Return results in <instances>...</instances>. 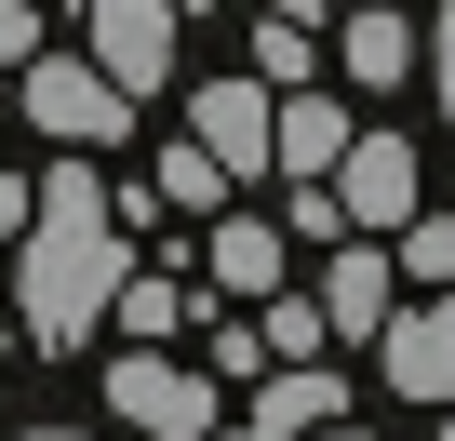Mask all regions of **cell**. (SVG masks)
<instances>
[{
    "label": "cell",
    "instance_id": "obj_5",
    "mask_svg": "<svg viewBox=\"0 0 455 441\" xmlns=\"http://www.w3.org/2000/svg\"><path fill=\"white\" fill-rule=\"evenodd\" d=\"M121 107H134V94H121L108 67H28V121H41V134H68V147H108V134H121Z\"/></svg>",
    "mask_w": 455,
    "mask_h": 441
},
{
    "label": "cell",
    "instance_id": "obj_20",
    "mask_svg": "<svg viewBox=\"0 0 455 441\" xmlns=\"http://www.w3.org/2000/svg\"><path fill=\"white\" fill-rule=\"evenodd\" d=\"M28 441H81V428H28Z\"/></svg>",
    "mask_w": 455,
    "mask_h": 441
},
{
    "label": "cell",
    "instance_id": "obj_6",
    "mask_svg": "<svg viewBox=\"0 0 455 441\" xmlns=\"http://www.w3.org/2000/svg\"><path fill=\"white\" fill-rule=\"evenodd\" d=\"M335 201H348V228H428V214H415V147H402V134H362L348 174H335Z\"/></svg>",
    "mask_w": 455,
    "mask_h": 441
},
{
    "label": "cell",
    "instance_id": "obj_4",
    "mask_svg": "<svg viewBox=\"0 0 455 441\" xmlns=\"http://www.w3.org/2000/svg\"><path fill=\"white\" fill-rule=\"evenodd\" d=\"M81 28H94V67H108L121 94H148V81L174 67V0H94Z\"/></svg>",
    "mask_w": 455,
    "mask_h": 441
},
{
    "label": "cell",
    "instance_id": "obj_11",
    "mask_svg": "<svg viewBox=\"0 0 455 441\" xmlns=\"http://www.w3.org/2000/svg\"><path fill=\"white\" fill-rule=\"evenodd\" d=\"M255 441H335V374H322V361H308V374H268Z\"/></svg>",
    "mask_w": 455,
    "mask_h": 441
},
{
    "label": "cell",
    "instance_id": "obj_16",
    "mask_svg": "<svg viewBox=\"0 0 455 441\" xmlns=\"http://www.w3.org/2000/svg\"><path fill=\"white\" fill-rule=\"evenodd\" d=\"M402 268H415V281H428V295H455V214H428V228H415V241H402Z\"/></svg>",
    "mask_w": 455,
    "mask_h": 441
},
{
    "label": "cell",
    "instance_id": "obj_2",
    "mask_svg": "<svg viewBox=\"0 0 455 441\" xmlns=\"http://www.w3.org/2000/svg\"><path fill=\"white\" fill-rule=\"evenodd\" d=\"M108 401H121V428H148V441H214V374H188V361L121 348V361H108Z\"/></svg>",
    "mask_w": 455,
    "mask_h": 441
},
{
    "label": "cell",
    "instance_id": "obj_18",
    "mask_svg": "<svg viewBox=\"0 0 455 441\" xmlns=\"http://www.w3.org/2000/svg\"><path fill=\"white\" fill-rule=\"evenodd\" d=\"M14 228H41V187H14V174H0V241H14ZM28 255V241H14Z\"/></svg>",
    "mask_w": 455,
    "mask_h": 441
},
{
    "label": "cell",
    "instance_id": "obj_3",
    "mask_svg": "<svg viewBox=\"0 0 455 441\" xmlns=\"http://www.w3.org/2000/svg\"><path fill=\"white\" fill-rule=\"evenodd\" d=\"M188 147H214L228 187L268 174V161H282V94H268V81H201V94H188Z\"/></svg>",
    "mask_w": 455,
    "mask_h": 441
},
{
    "label": "cell",
    "instance_id": "obj_13",
    "mask_svg": "<svg viewBox=\"0 0 455 441\" xmlns=\"http://www.w3.org/2000/svg\"><path fill=\"white\" fill-rule=\"evenodd\" d=\"M308 67H322V14H268V28H255V81H282V94H295Z\"/></svg>",
    "mask_w": 455,
    "mask_h": 441
},
{
    "label": "cell",
    "instance_id": "obj_8",
    "mask_svg": "<svg viewBox=\"0 0 455 441\" xmlns=\"http://www.w3.org/2000/svg\"><path fill=\"white\" fill-rule=\"evenodd\" d=\"M282 241H295V228H268V214H214V241H201L214 295H268V308H282Z\"/></svg>",
    "mask_w": 455,
    "mask_h": 441
},
{
    "label": "cell",
    "instance_id": "obj_21",
    "mask_svg": "<svg viewBox=\"0 0 455 441\" xmlns=\"http://www.w3.org/2000/svg\"><path fill=\"white\" fill-rule=\"evenodd\" d=\"M442 441H455V428H442Z\"/></svg>",
    "mask_w": 455,
    "mask_h": 441
},
{
    "label": "cell",
    "instance_id": "obj_9",
    "mask_svg": "<svg viewBox=\"0 0 455 441\" xmlns=\"http://www.w3.org/2000/svg\"><path fill=\"white\" fill-rule=\"evenodd\" d=\"M322 321H335V335H375V348L402 335V308H388V255H375V241H348V255L322 268Z\"/></svg>",
    "mask_w": 455,
    "mask_h": 441
},
{
    "label": "cell",
    "instance_id": "obj_12",
    "mask_svg": "<svg viewBox=\"0 0 455 441\" xmlns=\"http://www.w3.org/2000/svg\"><path fill=\"white\" fill-rule=\"evenodd\" d=\"M415 14H348V81H415Z\"/></svg>",
    "mask_w": 455,
    "mask_h": 441
},
{
    "label": "cell",
    "instance_id": "obj_1",
    "mask_svg": "<svg viewBox=\"0 0 455 441\" xmlns=\"http://www.w3.org/2000/svg\"><path fill=\"white\" fill-rule=\"evenodd\" d=\"M14 295H28V335H41V348L94 335V308L134 295V281H121V214H108V187H94L81 161L41 174V228H28V255H14Z\"/></svg>",
    "mask_w": 455,
    "mask_h": 441
},
{
    "label": "cell",
    "instance_id": "obj_14",
    "mask_svg": "<svg viewBox=\"0 0 455 441\" xmlns=\"http://www.w3.org/2000/svg\"><path fill=\"white\" fill-rule=\"evenodd\" d=\"M161 201H174V214H214V201H228V161L174 134V147H161Z\"/></svg>",
    "mask_w": 455,
    "mask_h": 441
},
{
    "label": "cell",
    "instance_id": "obj_22",
    "mask_svg": "<svg viewBox=\"0 0 455 441\" xmlns=\"http://www.w3.org/2000/svg\"><path fill=\"white\" fill-rule=\"evenodd\" d=\"M335 441H348V428H335Z\"/></svg>",
    "mask_w": 455,
    "mask_h": 441
},
{
    "label": "cell",
    "instance_id": "obj_7",
    "mask_svg": "<svg viewBox=\"0 0 455 441\" xmlns=\"http://www.w3.org/2000/svg\"><path fill=\"white\" fill-rule=\"evenodd\" d=\"M388 388H402V401H455V295L402 308V335H388Z\"/></svg>",
    "mask_w": 455,
    "mask_h": 441
},
{
    "label": "cell",
    "instance_id": "obj_10",
    "mask_svg": "<svg viewBox=\"0 0 455 441\" xmlns=\"http://www.w3.org/2000/svg\"><path fill=\"white\" fill-rule=\"evenodd\" d=\"M348 121H335V94H282V174H308V187H335L348 174Z\"/></svg>",
    "mask_w": 455,
    "mask_h": 441
},
{
    "label": "cell",
    "instance_id": "obj_19",
    "mask_svg": "<svg viewBox=\"0 0 455 441\" xmlns=\"http://www.w3.org/2000/svg\"><path fill=\"white\" fill-rule=\"evenodd\" d=\"M442 121H455V14H442Z\"/></svg>",
    "mask_w": 455,
    "mask_h": 441
},
{
    "label": "cell",
    "instance_id": "obj_15",
    "mask_svg": "<svg viewBox=\"0 0 455 441\" xmlns=\"http://www.w3.org/2000/svg\"><path fill=\"white\" fill-rule=\"evenodd\" d=\"M174 321H188V295H174V281H134V295H121V335H134V348H161Z\"/></svg>",
    "mask_w": 455,
    "mask_h": 441
},
{
    "label": "cell",
    "instance_id": "obj_17",
    "mask_svg": "<svg viewBox=\"0 0 455 441\" xmlns=\"http://www.w3.org/2000/svg\"><path fill=\"white\" fill-rule=\"evenodd\" d=\"M41 54V14H28V0H0V67H28Z\"/></svg>",
    "mask_w": 455,
    "mask_h": 441
}]
</instances>
